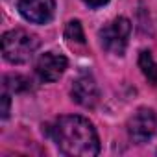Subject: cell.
Returning a JSON list of instances; mask_svg holds the SVG:
<instances>
[{
    "label": "cell",
    "mask_w": 157,
    "mask_h": 157,
    "mask_svg": "<svg viewBox=\"0 0 157 157\" xmlns=\"http://www.w3.org/2000/svg\"><path fill=\"white\" fill-rule=\"evenodd\" d=\"M52 137L61 153L70 157H94L100 151V142L94 126L78 115H67L56 120Z\"/></svg>",
    "instance_id": "obj_1"
},
{
    "label": "cell",
    "mask_w": 157,
    "mask_h": 157,
    "mask_svg": "<svg viewBox=\"0 0 157 157\" xmlns=\"http://www.w3.org/2000/svg\"><path fill=\"white\" fill-rule=\"evenodd\" d=\"M4 87L13 91V93H21V91H26L30 89V82L22 76H8L4 80Z\"/></svg>",
    "instance_id": "obj_10"
},
{
    "label": "cell",
    "mask_w": 157,
    "mask_h": 157,
    "mask_svg": "<svg viewBox=\"0 0 157 157\" xmlns=\"http://www.w3.org/2000/svg\"><path fill=\"white\" fill-rule=\"evenodd\" d=\"M128 133L133 142H148L157 133V115L151 109H139L128 120Z\"/></svg>",
    "instance_id": "obj_4"
},
{
    "label": "cell",
    "mask_w": 157,
    "mask_h": 157,
    "mask_svg": "<svg viewBox=\"0 0 157 157\" xmlns=\"http://www.w3.org/2000/svg\"><path fill=\"white\" fill-rule=\"evenodd\" d=\"M129 32H131V24L126 17L115 19L111 24H107L105 28L100 30L102 46L115 56H122L126 52V46H128Z\"/></svg>",
    "instance_id": "obj_3"
},
{
    "label": "cell",
    "mask_w": 157,
    "mask_h": 157,
    "mask_svg": "<svg viewBox=\"0 0 157 157\" xmlns=\"http://www.w3.org/2000/svg\"><path fill=\"white\" fill-rule=\"evenodd\" d=\"M10 115V96L4 94L2 96V118H8Z\"/></svg>",
    "instance_id": "obj_11"
},
{
    "label": "cell",
    "mask_w": 157,
    "mask_h": 157,
    "mask_svg": "<svg viewBox=\"0 0 157 157\" xmlns=\"http://www.w3.org/2000/svg\"><path fill=\"white\" fill-rule=\"evenodd\" d=\"M21 15L33 24H46L54 17L56 2L54 0H19Z\"/></svg>",
    "instance_id": "obj_5"
},
{
    "label": "cell",
    "mask_w": 157,
    "mask_h": 157,
    "mask_svg": "<svg viewBox=\"0 0 157 157\" xmlns=\"http://www.w3.org/2000/svg\"><path fill=\"white\" fill-rule=\"evenodd\" d=\"M139 67H140L142 74L148 78V82L153 87H157V63H155V59L151 57V54L148 50L140 52V56H139Z\"/></svg>",
    "instance_id": "obj_8"
},
{
    "label": "cell",
    "mask_w": 157,
    "mask_h": 157,
    "mask_svg": "<svg viewBox=\"0 0 157 157\" xmlns=\"http://www.w3.org/2000/svg\"><path fill=\"white\" fill-rule=\"evenodd\" d=\"M39 48V41L35 35L24 30H10L2 35V56L6 61L13 65L28 63Z\"/></svg>",
    "instance_id": "obj_2"
},
{
    "label": "cell",
    "mask_w": 157,
    "mask_h": 157,
    "mask_svg": "<svg viewBox=\"0 0 157 157\" xmlns=\"http://www.w3.org/2000/svg\"><path fill=\"white\" fill-rule=\"evenodd\" d=\"M72 98L76 104H80L83 107H94L100 100V91L96 82L87 74L80 76L72 85Z\"/></svg>",
    "instance_id": "obj_7"
},
{
    "label": "cell",
    "mask_w": 157,
    "mask_h": 157,
    "mask_svg": "<svg viewBox=\"0 0 157 157\" xmlns=\"http://www.w3.org/2000/svg\"><path fill=\"white\" fill-rule=\"evenodd\" d=\"M83 2H85L89 8H100V6H105L109 0H83Z\"/></svg>",
    "instance_id": "obj_12"
},
{
    "label": "cell",
    "mask_w": 157,
    "mask_h": 157,
    "mask_svg": "<svg viewBox=\"0 0 157 157\" xmlns=\"http://www.w3.org/2000/svg\"><path fill=\"white\" fill-rule=\"evenodd\" d=\"M67 57L61 54H54V52H46L37 59L35 70L39 74V78L43 82H56L63 76V72L67 70Z\"/></svg>",
    "instance_id": "obj_6"
},
{
    "label": "cell",
    "mask_w": 157,
    "mask_h": 157,
    "mask_svg": "<svg viewBox=\"0 0 157 157\" xmlns=\"http://www.w3.org/2000/svg\"><path fill=\"white\" fill-rule=\"evenodd\" d=\"M65 37L70 41V43H80L83 44L85 43V33H83V28L80 24V21H70L65 28Z\"/></svg>",
    "instance_id": "obj_9"
}]
</instances>
